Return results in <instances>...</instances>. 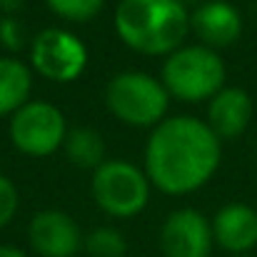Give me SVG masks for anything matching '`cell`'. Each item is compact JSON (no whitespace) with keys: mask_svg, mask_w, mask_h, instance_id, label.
Here are the masks:
<instances>
[{"mask_svg":"<svg viewBox=\"0 0 257 257\" xmlns=\"http://www.w3.org/2000/svg\"><path fill=\"white\" fill-rule=\"evenodd\" d=\"M212 237L222 250L232 255L240 257L250 252L257 245V210L245 202L225 205L212 220Z\"/></svg>","mask_w":257,"mask_h":257,"instance_id":"11","label":"cell"},{"mask_svg":"<svg viewBox=\"0 0 257 257\" xmlns=\"http://www.w3.org/2000/svg\"><path fill=\"white\" fill-rule=\"evenodd\" d=\"M0 257H28L23 250L18 247H10V245H0Z\"/></svg>","mask_w":257,"mask_h":257,"instance_id":"20","label":"cell"},{"mask_svg":"<svg viewBox=\"0 0 257 257\" xmlns=\"http://www.w3.org/2000/svg\"><path fill=\"white\" fill-rule=\"evenodd\" d=\"M33 73L18 58H0V117L15 115L30 97Z\"/></svg>","mask_w":257,"mask_h":257,"instance_id":"13","label":"cell"},{"mask_svg":"<svg viewBox=\"0 0 257 257\" xmlns=\"http://www.w3.org/2000/svg\"><path fill=\"white\" fill-rule=\"evenodd\" d=\"M23 3H25V0H0V10H5V13H15V10L23 8Z\"/></svg>","mask_w":257,"mask_h":257,"instance_id":"19","label":"cell"},{"mask_svg":"<svg viewBox=\"0 0 257 257\" xmlns=\"http://www.w3.org/2000/svg\"><path fill=\"white\" fill-rule=\"evenodd\" d=\"M85 252L90 257H125L127 242L112 227H97L85 237Z\"/></svg>","mask_w":257,"mask_h":257,"instance_id":"15","label":"cell"},{"mask_svg":"<svg viewBox=\"0 0 257 257\" xmlns=\"http://www.w3.org/2000/svg\"><path fill=\"white\" fill-rule=\"evenodd\" d=\"M45 5L63 20L87 23L102 10L105 0H45Z\"/></svg>","mask_w":257,"mask_h":257,"instance_id":"16","label":"cell"},{"mask_svg":"<svg viewBox=\"0 0 257 257\" xmlns=\"http://www.w3.org/2000/svg\"><path fill=\"white\" fill-rule=\"evenodd\" d=\"M190 30L200 38L205 48L222 50L240 40L242 15L227 0H207L190 13Z\"/></svg>","mask_w":257,"mask_h":257,"instance_id":"10","label":"cell"},{"mask_svg":"<svg viewBox=\"0 0 257 257\" xmlns=\"http://www.w3.org/2000/svg\"><path fill=\"white\" fill-rule=\"evenodd\" d=\"M212 245V222L197 210H175L163 222L160 250L165 257H210Z\"/></svg>","mask_w":257,"mask_h":257,"instance_id":"8","label":"cell"},{"mask_svg":"<svg viewBox=\"0 0 257 257\" xmlns=\"http://www.w3.org/2000/svg\"><path fill=\"white\" fill-rule=\"evenodd\" d=\"M252 117V97L242 87H222L207 105V125L222 138H237L247 130Z\"/></svg>","mask_w":257,"mask_h":257,"instance_id":"12","label":"cell"},{"mask_svg":"<svg viewBox=\"0 0 257 257\" xmlns=\"http://www.w3.org/2000/svg\"><path fill=\"white\" fill-rule=\"evenodd\" d=\"M222 160L220 138L192 115L165 117L145 145V175L160 192L180 197L210 182Z\"/></svg>","mask_w":257,"mask_h":257,"instance_id":"1","label":"cell"},{"mask_svg":"<svg viewBox=\"0 0 257 257\" xmlns=\"http://www.w3.org/2000/svg\"><path fill=\"white\" fill-rule=\"evenodd\" d=\"M18 187L13 185L10 177L0 175V230L15 217L18 212Z\"/></svg>","mask_w":257,"mask_h":257,"instance_id":"17","label":"cell"},{"mask_svg":"<svg viewBox=\"0 0 257 257\" xmlns=\"http://www.w3.org/2000/svg\"><path fill=\"white\" fill-rule=\"evenodd\" d=\"M180 3H182L185 8H187V5H195V8H200V5H202V3H207V0H180Z\"/></svg>","mask_w":257,"mask_h":257,"instance_id":"21","label":"cell"},{"mask_svg":"<svg viewBox=\"0 0 257 257\" xmlns=\"http://www.w3.org/2000/svg\"><path fill=\"white\" fill-rule=\"evenodd\" d=\"M0 38H3V43L8 45V48H20V35H18V23L13 20V18H5L3 23H0Z\"/></svg>","mask_w":257,"mask_h":257,"instance_id":"18","label":"cell"},{"mask_svg":"<svg viewBox=\"0 0 257 257\" xmlns=\"http://www.w3.org/2000/svg\"><path fill=\"white\" fill-rule=\"evenodd\" d=\"M227 80L225 60L217 50L205 45H182L163 63V78L168 95L185 102L212 100Z\"/></svg>","mask_w":257,"mask_h":257,"instance_id":"3","label":"cell"},{"mask_svg":"<svg viewBox=\"0 0 257 257\" xmlns=\"http://www.w3.org/2000/svg\"><path fill=\"white\" fill-rule=\"evenodd\" d=\"M65 155L75 168L83 170H97L105 163V140L90 127H75L68 130L65 138Z\"/></svg>","mask_w":257,"mask_h":257,"instance_id":"14","label":"cell"},{"mask_svg":"<svg viewBox=\"0 0 257 257\" xmlns=\"http://www.w3.org/2000/svg\"><path fill=\"white\" fill-rule=\"evenodd\" d=\"M240 257H247V255H240Z\"/></svg>","mask_w":257,"mask_h":257,"instance_id":"22","label":"cell"},{"mask_svg":"<svg viewBox=\"0 0 257 257\" xmlns=\"http://www.w3.org/2000/svg\"><path fill=\"white\" fill-rule=\"evenodd\" d=\"M28 240L40 257H73L80 245L78 222L63 210H40L28 225Z\"/></svg>","mask_w":257,"mask_h":257,"instance_id":"9","label":"cell"},{"mask_svg":"<svg viewBox=\"0 0 257 257\" xmlns=\"http://www.w3.org/2000/svg\"><path fill=\"white\" fill-rule=\"evenodd\" d=\"M112 25L130 50L150 58H168L182 48L190 33V13L180 0H120Z\"/></svg>","mask_w":257,"mask_h":257,"instance_id":"2","label":"cell"},{"mask_svg":"<svg viewBox=\"0 0 257 257\" xmlns=\"http://www.w3.org/2000/svg\"><path fill=\"white\" fill-rule=\"evenodd\" d=\"M105 105L115 120L130 127H158L168 115L170 95L158 78L127 70L105 85Z\"/></svg>","mask_w":257,"mask_h":257,"instance_id":"4","label":"cell"},{"mask_svg":"<svg viewBox=\"0 0 257 257\" xmlns=\"http://www.w3.org/2000/svg\"><path fill=\"white\" fill-rule=\"evenodd\" d=\"M150 180L143 168L127 160H105L92 170V200L95 205L117 220L140 215L150 200Z\"/></svg>","mask_w":257,"mask_h":257,"instance_id":"5","label":"cell"},{"mask_svg":"<svg viewBox=\"0 0 257 257\" xmlns=\"http://www.w3.org/2000/svg\"><path fill=\"white\" fill-rule=\"evenodd\" d=\"M68 120L48 100H28L10 117V143L28 158H48L65 145Z\"/></svg>","mask_w":257,"mask_h":257,"instance_id":"6","label":"cell"},{"mask_svg":"<svg viewBox=\"0 0 257 257\" xmlns=\"http://www.w3.org/2000/svg\"><path fill=\"white\" fill-rule=\"evenodd\" d=\"M30 65L53 83H73L87 68L85 43L63 28L40 30L30 45Z\"/></svg>","mask_w":257,"mask_h":257,"instance_id":"7","label":"cell"}]
</instances>
